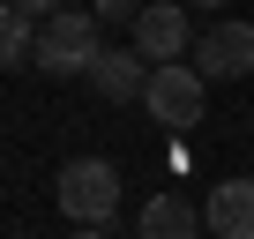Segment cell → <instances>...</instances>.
Here are the masks:
<instances>
[{
	"label": "cell",
	"mask_w": 254,
	"mask_h": 239,
	"mask_svg": "<svg viewBox=\"0 0 254 239\" xmlns=\"http://www.w3.org/2000/svg\"><path fill=\"white\" fill-rule=\"evenodd\" d=\"M45 75H90L97 60H105V45H97V15H82V8H60L45 30H38V53H30Z\"/></svg>",
	"instance_id": "obj_1"
},
{
	"label": "cell",
	"mask_w": 254,
	"mask_h": 239,
	"mask_svg": "<svg viewBox=\"0 0 254 239\" xmlns=\"http://www.w3.org/2000/svg\"><path fill=\"white\" fill-rule=\"evenodd\" d=\"M60 209H67L82 232H105L112 209H120V172H112L105 157H75V165L60 172Z\"/></svg>",
	"instance_id": "obj_2"
},
{
	"label": "cell",
	"mask_w": 254,
	"mask_h": 239,
	"mask_svg": "<svg viewBox=\"0 0 254 239\" xmlns=\"http://www.w3.org/2000/svg\"><path fill=\"white\" fill-rule=\"evenodd\" d=\"M202 97H209V82L194 75V60L157 67V75H150V90H142V105H150L157 127H194V120H202Z\"/></svg>",
	"instance_id": "obj_3"
},
{
	"label": "cell",
	"mask_w": 254,
	"mask_h": 239,
	"mask_svg": "<svg viewBox=\"0 0 254 239\" xmlns=\"http://www.w3.org/2000/svg\"><path fill=\"white\" fill-rule=\"evenodd\" d=\"M254 67V23H209L194 38V75L202 82H239Z\"/></svg>",
	"instance_id": "obj_4"
},
{
	"label": "cell",
	"mask_w": 254,
	"mask_h": 239,
	"mask_svg": "<svg viewBox=\"0 0 254 239\" xmlns=\"http://www.w3.org/2000/svg\"><path fill=\"white\" fill-rule=\"evenodd\" d=\"M135 53L150 60V75H157V67H180V53H187V15L172 8V0H157V8L135 15Z\"/></svg>",
	"instance_id": "obj_5"
},
{
	"label": "cell",
	"mask_w": 254,
	"mask_h": 239,
	"mask_svg": "<svg viewBox=\"0 0 254 239\" xmlns=\"http://www.w3.org/2000/svg\"><path fill=\"white\" fill-rule=\"evenodd\" d=\"M90 82H97L105 105H127V97H142V90H150V60H142L135 45H105V60L90 67Z\"/></svg>",
	"instance_id": "obj_6"
},
{
	"label": "cell",
	"mask_w": 254,
	"mask_h": 239,
	"mask_svg": "<svg viewBox=\"0 0 254 239\" xmlns=\"http://www.w3.org/2000/svg\"><path fill=\"white\" fill-rule=\"evenodd\" d=\"M202 224H209L217 239H254V179H217Z\"/></svg>",
	"instance_id": "obj_7"
},
{
	"label": "cell",
	"mask_w": 254,
	"mask_h": 239,
	"mask_svg": "<svg viewBox=\"0 0 254 239\" xmlns=\"http://www.w3.org/2000/svg\"><path fill=\"white\" fill-rule=\"evenodd\" d=\"M142 239H202V209H194L187 194H150Z\"/></svg>",
	"instance_id": "obj_8"
},
{
	"label": "cell",
	"mask_w": 254,
	"mask_h": 239,
	"mask_svg": "<svg viewBox=\"0 0 254 239\" xmlns=\"http://www.w3.org/2000/svg\"><path fill=\"white\" fill-rule=\"evenodd\" d=\"M38 53V23L23 15V0H0V67H23Z\"/></svg>",
	"instance_id": "obj_9"
},
{
	"label": "cell",
	"mask_w": 254,
	"mask_h": 239,
	"mask_svg": "<svg viewBox=\"0 0 254 239\" xmlns=\"http://www.w3.org/2000/svg\"><path fill=\"white\" fill-rule=\"evenodd\" d=\"M135 15L142 8H127V0H97V23H127V30H135Z\"/></svg>",
	"instance_id": "obj_10"
},
{
	"label": "cell",
	"mask_w": 254,
	"mask_h": 239,
	"mask_svg": "<svg viewBox=\"0 0 254 239\" xmlns=\"http://www.w3.org/2000/svg\"><path fill=\"white\" fill-rule=\"evenodd\" d=\"M75 239H105V232H75Z\"/></svg>",
	"instance_id": "obj_11"
}]
</instances>
